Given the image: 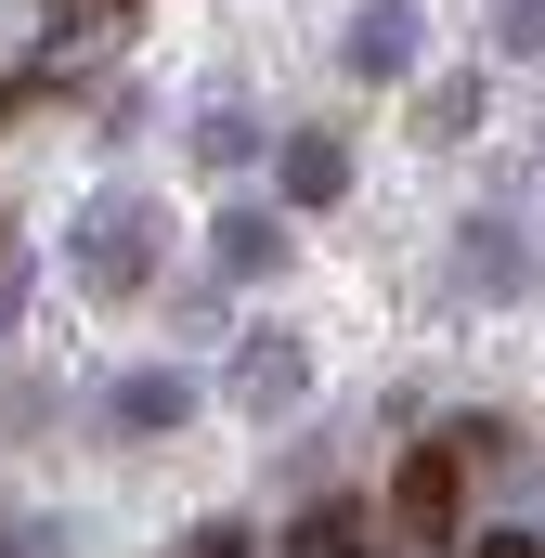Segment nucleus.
I'll return each instance as SVG.
<instances>
[{
    "label": "nucleus",
    "instance_id": "obj_9",
    "mask_svg": "<svg viewBox=\"0 0 545 558\" xmlns=\"http://www.w3.org/2000/svg\"><path fill=\"white\" fill-rule=\"evenodd\" d=\"M272 195H286V208H338V195H351V143L338 131H286L272 143Z\"/></svg>",
    "mask_w": 545,
    "mask_h": 558
},
{
    "label": "nucleus",
    "instance_id": "obj_2",
    "mask_svg": "<svg viewBox=\"0 0 545 558\" xmlns=\"http://www.w3.org/2000/svg\"><path fill=\"white\" fill-rule=\"evenodd\" d=\"M533 221L507 208V195H481L468 221H455V247H441V299L455 312H507V299H533Z\"/></svg>",
    "mask_w": 545,
    "mask_h": 558
},
{
    "label": "nucleus",
    "instance_id": "obj_6",
    "mask_svg": "<svg viewBox=\"0 0 545 558\" xmlns=\"http://www.w3.org/2000/svg\"><path fill=\"white\" fill-rule=\"evenodd\" d=\"M415 52H428V13H415V0H364V13L338 26V65H351L364 92H403Z\"/></svg>",
    "mask_w": 545,
    "mask_h": 558
},
{
    "label": "nucleus",
    "instance_id": "obj_12",
    "mask_svg": "<svg viewBox=\"0 0 545 558\" xmlns=\"http://www.w3.org/2000/svg\"><path fill=\"white\" fill-rule=\"evenodd\" d=\"M455 558H545V533H533V520H468Z\"/></svg>",
    "mask_w": 545,
    "mask_h": 558
},
{
    "label": "nucleus",
    "instance_id": "obj_3",
    "mask_svg": "<svg viewBox=\"0 0 545 558\" xmlns=\"http://www.w3.org/2000/svg\"><path fill=\"white\" fill-rule=\"evenodd\" d=\"M390 520H403V546H468V441L455 428H428L390 468Z\"/></svg>",
    "mask_w": 545,
    "mask_h": 558
},
{
    "label": "nucleus",
    "instance_id": "obj_14",
    "mask_svg": "<svg viewBox=\"0 0 545 558\" xmlns=\"http://www.w3.org/2000/svg\"><path fill=\"white\" fill-rule=\"evenodd\" d=\"M0 558H13V507H0Z\"/></svg>",
    "mask_w": 545,
    "mask_h": 558
},
{
    "label": "nucleus",
    "instance_id": "obj_13",
    "mask_svg": "<svg viewBox=\"0 0 545 558\" xmlns=\"http://www.w3.org/2000/svg\"><path fill=\"white\" fill-rule=\"evenodd\" d=\"M13 558H78V520H13Z\"/></svg>",
    "mask_w": 545,
    "mask_h": 558
},
{
    "label": "nucleus",
    "instance_id": "obj_5",
    "mask_svg": "<svg viewBox=\"0 0 545 558\" xmlns=\"http://www.w3.org/2000/svg\"><path fill=\"white\" fill-rule=\"evenodd\" d=\"M234 416L247 428H299V403H312V351L286 338V325H261V338H234Z\"/></svg>",
    "mask_w": 545,
    "mask_h": 558
},
{
    "label": "nucleus",
    "instance_id": "obj_7",
    "mask_svg": "<svg viewBox=\"0 0 545 558\" xmlns=\"http://www.w3.org/2000/svg\"><path fill=\"white\" fill-rule=\"evenodd\" d=\"M208 274H221V286H272V274H286V208L221 195V221H208Z\"/></svg>",
    "mask_w": 545,
    "mask_h": 558
},
{
    "label": "nucleus",
    "instance_id": "obj_11",
    "mask_svg": "<svg viewBox=\"0 0 545 558\" xmlns=\"http://www.w3.org/2000/svg\"><path fill=\"white\" fill-rule=\"evenodd\" d=\"M494 65H545V0H494Z\"/></svg>",
    "mask_w": 545,
    "mask_h": 558
},
{
    "label": "nucleus",
    "instance_id": "obj_1",
    "mask_svg": "<svg viewBox=\"0 0 545 558\" xmlns=\"http://www.w3.org/2000/svg\"><path fill=\"white\" fill-rule=\"evenodd\" d=\"M169 195H143V182H92L78 195V221H65V274L92 286V299H143V286H169Z\"/></svg>",
    "mask_w": 545,
    "mask_h": 558
},
{
    "label": "nucleus",
    "instance_id": "obj_8",
    "mask_svg": "<svg viewBox=\"0 0 545 558\" xmlns=\"http://www.w3.org/2000/svg\"><path fill=\"white\" fill-rule=\"evenodd\" d=\"M182 143H195V169H208V182H247V169H272L261 105H234V92H208V105L182 118Z\"/></svg>",
    "mask_w": 545,
    "mask_h": 558
},
{
    "label": "nucleus",
    "instance_id": "obj_4",
    "mask_svg": "<svg viewBox=\"0 0 545 558\" xmlns=\"http://www.w3.org/2000/svg\"><path fill=\"white\" fill-rule=\"evenodd\" d=\"M195 403H208V377H182V364H131V377L92 390V428H105V441H169V428H195Z\"/></svg>",
    "mask_w": 545,
    "mask_h": 558
},
{
    "label": "nucleus",
    "instance_id": "obj_10",
    "mask_svg": "<svg viewBox=\"0 0 545 558\" xmlns=\"http://www.w3.org/2000/svg\"><path fill=\"white\" fill-rule=\"evenodd\" d=\"M481 105H494L481 78H441V92L415 105V143H468V131H481Z\"/></svg>",
    "mask_w": 545,
    "mask_h": 558
}]
</instances>
